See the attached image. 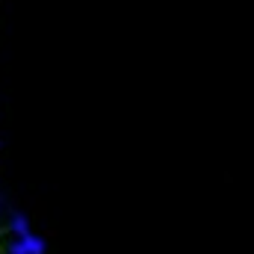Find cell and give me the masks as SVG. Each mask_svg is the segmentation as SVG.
Returning <instances> with one entry per match:
<instances>
[{
  "label": "cell",
  "mask_w": 254,
  "mask_h": 254,
  "mask_svg": "<svg viewBox=\"0 0 254 254\" xmlns=\"http://www.w3.org/2000/svg\"><path fill=\"white\" fill-rule=\"evenodd\" d=\"M9 231H12V237H27V234H33L30 231V219H27V213H12L9 216Z\"/></svg>",
  "instance_id": "1"
},
{
  "label": "cell",
  "mask_w": 254,
  "mask_h": 254,
  "mask_svg": "<svg viewBox=\"0 0 254 254\" xmlns=\"http://www.w3.org/2000/svg\"><path fill=\"white\" fill-rule=\"evenodd\" d=\"M24 243V252L27 254H45L48 252V243L39 237V234H27V237H18Z\"/></svg>",
  "instance_id": "2"
},
{
  "label": "cell",
  "mask_w": 254,
  "mask_h": 254,
  "mask_svg": "<svg viewBox=\"0 0 254 254\" xmlns=\"http://www.w3.org/2000/svg\"><path fill=\"white\" fill-rule=\"evenodd\" d=\"M6 254H27V252H24V243H21V240L15 237V240L9 243V249H6Z\"/></svg>",
  "instance_id": "3"
}]
</instances>
